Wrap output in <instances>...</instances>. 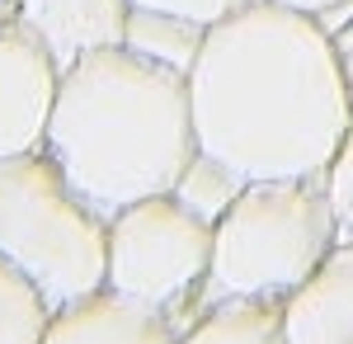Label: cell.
<instances>
[{
    "label": "cell",
    "mask_w": 353,
    "mask_h": 344,
    "mask_svg": "<svg viewBox=\"0 0 353 344\" xmlns=\"http://www.w3.org/2000/svg\"><path fill=\"white\" fill-rule=\"evenodd\" d=\"M19 24V0H0V28Z\"/></svg>",
    "instance_id": "16"
},
{
    "label": "cell",
    "mask_w": 353,
    "mask_h": 344,
    "mask_svg": "<svg viewBox=\"0 0 353 344\" xmlns=\"http://www.w3.org/2000/svg\"><path fill=\"white\" fill-rule=\"evenodd\" d=\"M132 5L141 15H161V19H174V24L208 28V24H217L221 15L250 5V0H132Z\"/></svg>",
    "instance_id": "12"
},
{
    "label": "cell",
    "mask_w": 353,
    "mask_h": 344,
    "mask_svg": "<svg viewBox=\"0 0 353 344\" xmlns=\"http://www.w3.org/2000/svg\"><path fill=\"white\" fill-rule=\"evenodd\" d=\"M184 76L198 156L236 184L321 180L353 128L330 24L278 0L208 24Z\"/></svg>",
    "instance_id": "1"
},
{
    "label": "cell",
    "mask_w": 353,
    "mask_h": 344,
    "mask_svg": "<svg viewBox=\"0 0 353 344\" xmlns=\"http://www.w3.org/2000/svg\"><path fill=\"white\" fill-rule=\"evenodd\" d=\"M61 66L24 24L0 28V160L43 151Z\"/></svg>",
    "instance_id": "6"
},
{
    "label": "cell",
    "mask_w": 353,
    "mask_h": 344,
    "mask_svg": "<svg viewBox=\"0 0 353 344\" xmlns=\"http://www.w3.org/2000/svg\"><path fill=\"white\" fill-rule=\"evenodd\" d=\"M334 33V57H339V76H344V90H349V104H353V10L349 19L339 28H330Z\"/></svg>",
    "instance_id": "14"
},
{
    "label": "cell",
    "mask_w": 353,
    "mask_h": 344,
    "mask_svg": "<svg viewBox=\"0 0 353 344\" xmlns=\"http://www.w3.org/2000/svg\"><path fill=\"white\" fill-rule=\"evenodd\" d=\"M52 312L57 307L48 302V292L24 269L0 260V344H43Z\"/></svg>",
    "instance_id": "11"
},
{
    "label": "cell",
    "mask_w": 353,
    "mask_h": 344,
    "mask_svg": "<svg viewBox=\"0 0 353 344\" xmlns=\"http://www.w3.org/2000/svg\"><path fill=\"white\" fill-rule=\"evenodd\" d=\"M132 15V0H19V24L57 57V66L128 43Z\"/></svg>",
    "instance_id": "7"
},
{
    "label": "cell",
    "mask_w": 353,
    "mask_h": 344,
    "mask_svg": "<svg viewBox=\"0 0 353 344\" xmlns=\"http://www.w3.org/2000/svg\"><path fill=\"white\" fill-rule=\"evenodd\" d=\"M325 189H330V203H334V217H339V236L353 240V128H349V137L339 142L334 160H330Z\"/></svg>",
    "instance_id": "13"
},
{
    "label": "cell",
    "mask_w": 353,
    "mask_h": 344,
    "mask_svg": "<svg viewBox=\"0 0 353 344\" xmlns=\"http://www.w3.org/2000/svg\"><path fill=\"white\" fill-rule=\"evenodd\" d=\"M43 151L104 217L184 189L198 165L184 66L141 52L137 43L99 48L61 66Z\"/></svg>",
    "instance_id": "2"
},
{
    "label": "cell",
    "mask_w": 353,
    "mask_h": 344,
    "mask_svg": "<svg viewBox=\"0 0 353 344\" xmlns=\"http://www.w3.org/2000/svg\"><path fill=\"white\" fill-rule=\"evenodd\" d=\"M174 344H283V302L273 297H221L193 316Z\"/></svg>",
    "instance_id": "10"
},
{
    "label": "cell",
    "mask_w": 353,
    "mask_h": 344,
    "mask_svg": "<svg viewBox=\"0 0 353 344\" xmlns=\"http://www.w3.org/2000/svg\"><path fill=\"white\" fill-rule=\"evenodd\" d=\"M283 344H353V240H339L325 265L283 297Z\"/></svg>",
    "instance_id": "9"
},
{
    "label": "cell",
    "mask_w": 353,
    "mask_h": 344,
    "mask_svg": "<svg viewBox=\"0 0 353 344\" xmlns=\"http://www.w3.org/2000/svg\"><path fill=\"white\" fill-rule=\"evenodd\" d=\"M174 335H179L174 316L113 288H99L81 302L57 307L43 344H174Z\"/></svg>",
    "instance_id": "8"
},
{
    "label": "cell",
    "mask_w": 353,
    "mask_h": 344,
    "mask_svg": "<svg viewBox=\"0 0 353 344\" xmlns=\"http://www.w3.org/2000/svg\"><path fill=\"white\" fill-rule=\"evenodd\" d=\"M339 217L321 180H250L212 217L208 302L292 297L339 245Z\"/></svg>",
    "instance_id": "3"
},
{
    "label": "cell",
    "mask_w": 353,
    "mask_h": 344,
    "mask_svg": "<svg viewBox=\"0 0 353 344\" xmlns=\"http://www.w3.org/2000/svg\"><path fill=\"white\" fill-rule=\"evenodd\" d=\"M288 10H301V15H316V19H330V15H344L353 10V0H278Z\"/></svg>",
    "instance_id": "15"
},
{
    "label": "cell",
    "mask_w": 353,
    "mask_h": 344,
    "mask_svg": "<svg viewBox=\"0 0 353 344\" xmlns=\"http://www.w3.org/2000/svg\"><path fill=\"white\" fill-rule=\"evenodd\" d=\"M0 260L24 269L52 307L104 288L109 217L85 203L48 151L0 160Z\"/></svg>",
    "instance_id": "4"
},
{
    "label": "cell",
    "mask_w": 353,
    "mask_h": 344,
    "mask_svg": "<svg viewBox=\"0 0 353 344\" xmlns=\"http://www.w3.org/2000/svg\"><path fill=\"white\" fill-rule=\"evenodd\" d=\"M212 269V217L179 189L128 203L109 217V274L104 288L179 316Z\"/></svg>",
    "instance_id": "5"
}]
</instances>
